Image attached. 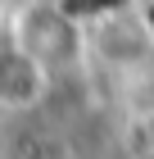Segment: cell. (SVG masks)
<instances>
[{
  "mask_svg": "<svg viewBox=\"0 0 154 159\" xmlns=\"http://www.w3.org/2000/svg\"><path fill=\"white\" fill-rule=\"evenodd\" d=\"M9 37L18 41L46 73H59V68H68V64L82 59V32H77V23H73L64 9H55V5H32V9H23L14 18Z\"/></svg>",
  "mask_w": 154,
  "mask_h": 159,
  "instance_id": "obj_1",
  "label": "cell"
},
{
  "mask_svg": "<svg viewBox=\"0 0 154 159\" xmlns=\"http://www.w3.org/2000/svg\"><path fill=\"white\" fill-rule=\"evenodd\" d=\"M46 86H50V73L14 37H5L0 41V109H14V114L32 109L46 96Z\"/></svg>",
  "mask_w": 154,
  "mask_h": 159,
  "instance_id": "obj_2",
  "label": "cell"
},
{
  "mask_svg": "<svg viewBox=\"0 0 154 159\" xmlns=\"http://www.w3.org/2000/svg\"><path fill=\"white\" fill-rule=\"evenodd\" d=\"M127 150H131V159H154V114H136L131 118Z\"/></svg>",
  "mask_w": 154,
  "mask_h": 159,
  "instance_id": "obj_3",
  "label": "cell"
},
{
  "mask_svg": "<svg viewBox=\"0 0 154 159\" xmlns=\"http://www.w3.org/2000/svg\"><path fill=\"white\" fill-rule=\"evenodd\" d=\"M0 14H5V0H0Z\"/></svg>",
  "mask_w": 154,
  "mask_h": 159,
  "instance_id": "obj_4",
  "label": "cell"
}]
</instances>
